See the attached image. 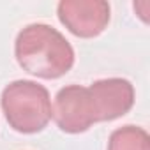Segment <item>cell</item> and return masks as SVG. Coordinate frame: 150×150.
<instances>
[{
	"mask_svg": "<svg viewBox=\"0 0 150 150\" xmlns=\"http://www.w3.org/2000/svg\"><path fill=\"white\" fill-rule=\"evenodd\" d=\"M51 118L67 134H81L97 124L88 87L67 85L60 88L51 104Z\"/></svg>",
	"mask_w": 150,
	"mask_h": 150,
	"instance_id": "3957f363",
	"label": "cell"
},
{
	"mask_svg": "<svg viewBox=\"0 0 150 150\" xmlns=\"http://www.w3.org/2000/svg\"><path fill=\"white\" fill-rule=\"evenodd\" d=\"M57 14L60 23L72 35L92 39L108 28L111 7L106 0H62Z\"/></svg>",
	"mask_w": 150,
	"mask_h": 150,
	"instance_id": "277c9868",
	"label": "cell"
},
{
	"mask_svg": "<svg viewBox=\"0 0 150 150\" xmlns=\"http://www.w3.org/2000/svg\"><path fill=\"white\" fill-rule=\"evenodd\" d=\"M14 57L25 72L41 80L62 78L72 69L76 58L71 42L46 23H32L20 30Z\"/></svg>",
	"mask_w": 150,
	"mask_h": 150,
	"instance_id": "6da1fadb",
	"label": "cell"
},
{
	"mask_svg": "<svg viewBox=\"0 0 150 150\" xmlns=\"http://www.w3.org/2000/svg\"><path fill=\"white\" fill-rule=\"evenodd\" d=\"M108 150H150V136L143 127L124 125L111 132Z\"/></svg>",
	"mask_w": 150,
	"mask_h": 150,
	"instance_id": "8992f818",
	"label": "cell"
},
{
	"mask_svg": "<svg viewBox=\"0 0 150 150\" xmlns=\"http://www.w3.org/2000/svg\"><path fill=\"white\" fill-rule=\"evenodd\" d=\"M97 122H113L134 106V87L125 78H104L88 87Z\"/></svg>",
	"mask_w": 150,
	"mask_h": 150,
	"instance_id": "5b68a950",
	"label": "cell"
},
{
	"mask_svg": "<svg viewBox=\"0 0 150 150\" xmlns=\"http://www.w3.org/2000/svg\"><path fill=\"white\" fill-rule=\"evenodd\" d=\"M4 117L16 132H41L51 120V99L44 85L32 80H16L0 96Z\"/></svg>",
	"mask_w": 150,
	"mask_h": 150,
	"instance_id": "7a4b0ae2",
	"label": "cell"
},
{
	"mask_svg": "<svg viewBox=\"0 0 150 150\" xmlns=\"http://www.w3.org/2000/svg\"><path fill=\"white\" fill-rule=\"evenodd\" d=\"M134 11H138L139 14V18L145 21V23H148L150 20H148V11H150V4L146 2V0H143V2H136L134 4Z\"/></svg>",
	"mask_w": 150,
	"mask_h": 150,
	"instance_id": "52a82bcc",
	"label": "cell"
}]
</instances>
